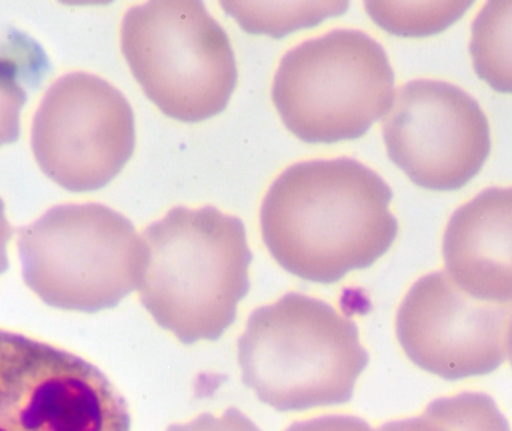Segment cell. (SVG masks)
Listing matches in <instances>:
<instances>
[{
  "label": "cell",
  "mask_w": 512,
  "mask_h": 431,
  "mask_svg": "<svg viewBox=\"0 0 512 431\" xmlns=\"http://www.w3.org/2000/svg\"><path fill=\"white\" fill-rule=\"evenodd\" d=\"M141 301L186 345L218 340L248 295L252 253L242 220L213 207H177L144 231Z\"/></svg>",
  "instance_id": "cell-2"
},
{
  "label": "cell",
  "mask_w": 512,
  "mask_h": 431,
  "mask_svg": "<svg viewBox=\"0 0 512 431\" xmlns=\"http://www.w3.org/2000/svg\"><path fill=\"white\" fill-rule=\"evenodd\" d=\"M286 128L304 143L363 137L394 102L384 48L360 30H334L289 51L273 84Z\"/></svg>",
  "instance_id": "cell-6"
},
{
  "label": "cell",
  "mask_w": 512,
  "mask_h": 431,
  "mask_svg": "<svg viewBox=\"0 0 512 431\" xmlns=\"http://www.w3.org/2000/svg\"><path fill=\"white\" fill-rule=\"evenodd\" d=\"M426 412L450 431H511L507 418L487 394L444 397L430 403Z\"/></svg>",
  "instance_id": "cell-16"
},
{
  "label": "cell",
  "mask_w": 512,
  "mask_h": 431,
  "mask_svg": "<svg viewBox=\"0 0 512 431\" xmlns=\"http://www.w3.org/2000/svg\"><path fill=\"white\" fill-rule=\"evenodd\" d=\"M451 279L472 297L512 303V188H492L460 207L444 235Z\"/></svg>",
  "instance_id": "cell-11"
},
{
  "label": "cell",
  "mask_w": 512,
  "mask_h": 431,
  "mask_svg": "<svg viewBox=\"0 0 512 431\" xmlns=\"http://www.w3.org/2000/svg\"><path fill=\"white\" fill-rule=\"evenodd\" d=\"M239 361L243 382L262 403L292 412L348 403L369 354L351 319L291 292L252 313Z\"/></svg>",
  "instance_id": "cell-3"
},
{
  "label": "cell",
  "mask_w": 512,
  "mask_h": 431,
  "mask_svg": "<svg viewBox=\"0 0 512 431\" xmlns=\"http://www.w3.org/2000/svg\"><path fill=\"white\" fill-rule=\"evenodd\" d=\"M44 66V53L30 39L15 38L0 48V147L20 137V114L29 98L27 83Z\"/></svg>",
  "instance_id": "cell-13"
},
{
  "label": "cell",
  "mask_w": 512,
  "mask_h": 431,
  "mask_svg": "<svg viewBox=\"0 0 512 431\" xmlns=\"http://www.w3.org/2000/svg\"><path fill=\"white\" fill-rule=\"evenodd\" d=\"M0 431H131V415L89 361L0 330Z\"/></svg>",
  "instance_id": "cell-7"
},
{
  "label": "cell",
  "mask_w": 512,
  "mask_h": 431,
  "mask_svg": "<svg viewBox=\"0 0 512 431\" xmlns=\"http://www.w3.org/2000/svg\"><path fill=\"white\" fill-rule=\"evenodd\" d=\"M391 161L430 191H457L486 164L490 126L477 101L453 84L411 81L394 96L384 120Z\"/></svg>",
  "instance_id": "cell-9"
},
{
  "label": "cell",
  "mask_w": 512,
  "mask_h": 431,
  "mask_svg": "<svg viewBox=\"0 0 512 431\" xmlns=\"http://www.w3.org/2000/svg\"><path fill=\"white\" fill-rule=\"evenodd\" d=\"M168 431H261L258 427L237 409L231 408L222 417L204 414L188 424H176Z\"/></svg>",
  "instance_id": "cell-17"
},
{
  "label": "cell",
  "mask_w": 512,
  "mask_h": 431,
  "mask_svg": "<svg viewBox=\"0 0 512 431\" xmlns=\"http://www.w3.org/2000/svg\"><path fill=\"white\" fill-rule=\"evenodd\" d=\"M135 149V117L122 92L87 72L59 78L45 93L32 126L42 173L75 194L113 182Z\"/></svg>",
  "instance_id": "cell-8"
},
{
  "label": "cell",
  "mask_w": 512,
  "mask_h": 431,
  "mask_svg": "<svg viewBox=\"0 0 512 431\" xmlns=\"http://www.w3.org/2000/svg\"><path fill=\"white\" fill-rule=\"evenodd\" d=\"M249 33L283 38L304 27H313L325 18L337 17L348 9V2H224Z\"/></svg>",
  "instance_id": "cell-14"
},
{
  "label": "cell",
  "mask_w": 512,
  "mask_h": 431,
  "mask_svg": "<svg viewBox=\"0 0 512 431\" xmlns=\"http://www.w3.org/2000/svg\"><path fill=\"white\" fill-rule=\"evenodd\" d=\"M475 72L492 89L512 93V0H492L472 26Z\"/></svg>",
  "instance_id": "cell-12"
},
{
  "label": "cell",
  "mask_w": 512,
  "mask_h": 431,
  "mask_svg": "<svg viewBox=\"0 0 512 431\" xmlns=\"http://www.w3.org/2000/svg\"><path fill=\"white\" fill-rule=\"evenodd\" d=\"M11 235L12 229L5 215V203L0 198V274L5 273L9 267L8 244L9 240H11Z\"/></svg>",
  "instance_id": "cell-20"
},
{
  "label": "cell",
  "mask_w": 512,
  "mask_h": 431,
  "mask_svg": "<svg viewBox=\"0 0 512 431\" xmlns=\"http://www.w3.org/2000/svg\"><path fill=\"white\" fill-rule=\"evenodd\" d=\"M512 303L463 291L447 271L424 276L397 313V339L415 366L447 381L489 375L508 355Z\"/></svg>",
  "instance_id": "cell-10"
},
{
  "label": "cell",
  "mask_w": 512,
  "mask_h": 431,
  "mask_svg": "<svg viewBox=\"0 0 512 431\" xmlns=\"http://www.w3.org/2000/svg\"><path fill=\"white\" fill-rule=\"evenodd\" d=\"M508 360H510L511 367H512V322L510 327V334H508Z\"/></svg>",
  "instance_id": "cell-21"
},
{
  "label": "cell",
  "mask_w": 512,
  "mask_h": 431,
  "mask_svg": "<svg viewBox=\"0 0 512 431\" xmlns=\"http://www.w3.org/2000/svg\"><path fill=\"white\" fill-rule=\"evenodd\" d=\"M286 431H375L360 418L331 415L292 424Z\"/></svg>",
  "instance_id": "cell-18"
},
{
  "label": "cell",
  "mask_w": 512,
  "mask_h": 431,
  "mask_svg": "<svg viewBox=\"0 0 512 431\" xmlns=\"http://www.w3.org/2000/svg\"><path fill=\"white\" fill-rule=\"evenodd\" d=\"M390 186L352 159L301 162L271 186L261 209L265 246L301 279L334 283L375 264L399 231Z\"/></svg>",
  "instance_id": "cell-1"
},
{
  "label": "cell",
  "mask_w": 512,
  "mask_h": 431,
  "mask_svg": "<svg viewBox=\"0 0 512 431\" xmlns=\"http://www.w3.org/2000/svg\"><path fill=\"white\" fill-rule=\"evenodd\" d=\"M378 431H450L441 421L436 420L432 415L424 414L421 417L409 418V420L393 421L385 424Z\"/></svg>",
  "instance_id": "cell-19"
},
{
  "label": "cell",
  "mask_w": 512,
  "mask_h": 431,
  "mask_svg": "<svg viewBox=\"0 0 512 431\" xmlns=\"http://www.w3.org/2000/svg\"><path fill=\"white\" fill-rule=\"evenodd\" d=\"M471 2H367L370 17L388 32L426 36L441 32L462 17Z\"/></svg>",
  "instance_id": "cell-15"
},
{
  "label": "cell",
  "mask_w": 512,
  "mask_h": 431,
  "mask_svg": "<svg viewBox=\"0 0 512 431\" xmlns=\"http://www.w3.org/2000/svg\"><path fill=\"white\" fill-rule=\"evenodd\" d=\"M122 51L147 98L180 122H203L227 108L236 56L227 32L198 0H156L126 12Z\"/></svg>",
  "instance_id": "cell-5"
},
{
  "label": "cell",
  "mask_w": 512,
  "mask_h": 431,
  "mask_svg": "<svg viewBox=\"0 0 512 431\" xmlns=\"http://www.w3.org/2000/svg\"><path fill=\"white\" fill-rule=\"evenodd\" d=\"M26 285L69 312L113 309L140 288L147 252L134 225L101 204L53 207L18 231Z\"/></svg>",
  "instance_id": "cell-4"
}]
</instances>
